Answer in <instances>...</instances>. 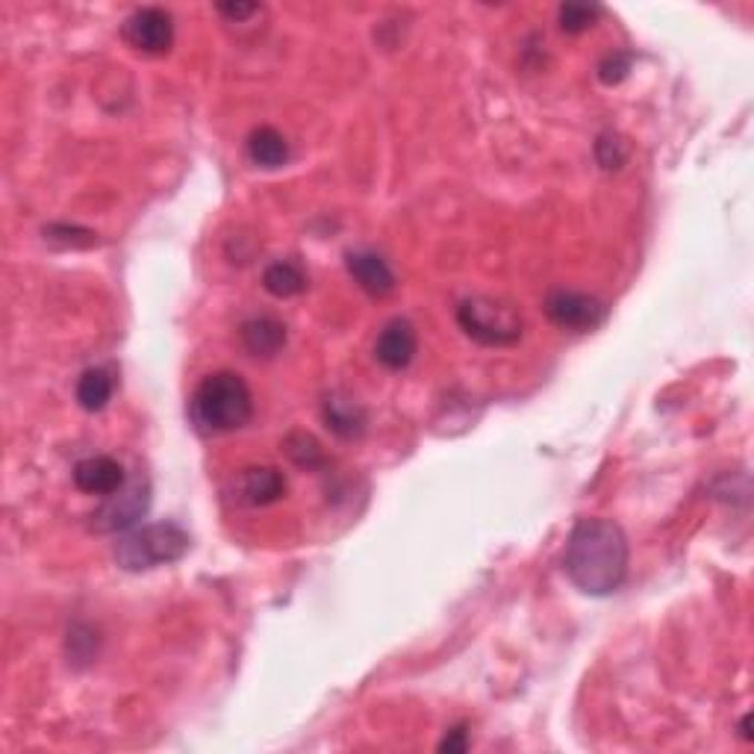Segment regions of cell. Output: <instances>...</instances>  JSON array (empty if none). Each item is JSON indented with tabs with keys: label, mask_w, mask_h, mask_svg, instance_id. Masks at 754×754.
I'll list each match as a JSON object with an SVG mask.
<instances>
[{
	"label": "cell",
	"mask_w": 754,
	"mask_h": 754,
	"mask_svg": "<svg viewBox=\"0 0 754 754\" xmlns=\"http://www.w3.org/2000/svg\"><path fill=\"white\" fill-rule=\"evenodd\" d=\"M192 421L204 434H233L245 428L254 416V395L245 377L236 371L206 375L192 393Z\"/></svg>",
	"instance_id": "2"
},
{
	"label": "cell",
	"mask_w": 754,
	"mask_h": 754,
	"mask_svg": "<svg viewBox=\"0 0 754 754\" xmlns=\"http://www.w3.org/2000/svg\"><path fill=\"white\" fill-rule=\"evenodd\" d=\"M286 451H289V457L295 463L307 466V469H316V466L325 463L322 448H318V442L309 437V434H292V437L286 439Z\"/></svg>",
	"instance_id": "19"
},
{
	"label": "cell",
	"mask_w": 754,
	"mask_h": 754,
	"mask_svg": "<svg viewBox=\"0 0 754 754\" xmlns=\"http://www.w3.org/2000/svg\"><path fill=\"white\" fill-rule=\"evenodd\" d=\"M289 156H292L289 142H286V136L277 133L275 128H257L248 136V160L257 165V169L275 172V169L289 163Z\"/></svg>",
	"instance_id": "14"
},
{
	"label": "cell",
	"mask_w": 754,
	"mask_h": 754,
	"mask_svg": "<svg viewBox=\"0 0 754 754\" xmlns=\"http://www.w3.org/2000/svg\"><path fill=\"white\" fill-rule=\"evenodd\" d=\"M628 71H631V57L628 53H608L599 65V80L604 86H617V83L628 78Z\"/></svg>",
	"instance_id": "20"
},
{
	"label": "cell",
	"mask_w": 754,
	"mask_h": 754,
	"mask_svg": "<svg viewBox=\"0 0 754 754\" xmlns=\"http://www.w3.org/2000/svg\"><path fill=\"white\" fill-rule=\"evenodd\" d=\"M748 725H752V716H743V722H740V731H743V737L752 740V731H748Z\"/></svg>",
	"instance_id": "23"
},
{
	"label": "cell",
	"mask_w": 754,
	"mask_h": 754,
	"mask_svg": "<svg viewBox=\"0 0 754 754\" xmlns=\"http://www.w3.org/2000/svg\"><path fill=\"white\" fill-rule=\"evenodd\" d=\"M151 505V487L145 478H136L133 483H124L119 492H112L98 510L92 513V528L101 533L130 531L133 524L145 516Z\"/></svg>",
	"instance_id": "5"
},
{
	"label": "cell",
	"mask_w": 754,
	"mask_h": 754,
	"mask_svg": "<svg viewBox=\"0 0 754 754\" xmlns=\"http://www.w3.org/2000/svg\"><path fill=\"white\" fill-rule=\"evenodd\" d=\"M263 286L275 298H295V295L307 289V275H304V268L298 263L277 259V263L266 266V272H263Z\"/></svg>",
	"instance_id": "16"
},
{
	"label": "cell",
	"mask_w": 754,
	"mask_h": 754,
	"mask_svg": "<svg viewBox=\"0 0 754 754\" xmlns=\"http://www.w3.org/2000/svg\"><path fill=\"white\" fill-rule=\"evenodd\" d=\"M625 531L610 519H581L566 540L563 569L569 581L587 595H610L628 578Z\"/></svg>",
	"instance_id": "1"
},
{
	"label": "cell",
	"mask_w": 754,
	"mask_h": 754,
	"mask_svg": "<svg viewBox=\"0 0 754 754\" xmlns=\"http://www.w3.org/2000/svg\"><path fill=\"white\" fill-rule=\"evenodd\" d=\"M322 416H325L327 428L343 439H357L366 430V410L354 398H348V395H327Z\"/></svg>",
	"instance_id": "13"
},
{
	"label": "cell",
	"mask_w": 754,
	"mask_h": 754,
	"mask_svg": "<svg viewBox=\"0 0 754 754\" xmlns=\"http://www.w3.org/2000/svg\"><path fill=\"white\" fill-rule=\"evenodd\" d=\"M601 9L599 7H581V3H566L560 7L558 18H560V30L563 33H587L595 21H599Z\"/></svg>",
	"instance_id": "18"
},
{
	"label": "cell",
	"mask_w": 754,
	"mask_h": 754,
	"mask_svg": "<svg viewBox=\"0 0 754 754\" xmlns=\"http://www.w3.org/2000/svg\"><path fill=\"white\" fill-rule=\"evenodd\" d=\"M546 316L563 330H574V334H587L608 318V304L599 300L595 295L572 289H554L546 298Z\"/></svg>",
	"instance_id": "7"
},
{
	"label": "cell",
	"mask_w": 754,
	"mask_h": 754,
	"mask_svg": "<svg viewBox=\"0 0 754 754\" xmlns=\"http://www.w3.org/2000/svg\"><path fill=\"white\" fill-rule=\"evenodd\" d=\"M112 393H115V380H112L110 371L101 369V366L83 371L78 380V389H74L78 404L86 412H101L103 407L112 401Z\"/></svg>",
	"instance_id": "15"
},
{
	"label": "cell",
	"mask_w": 754,
	"mask_h": 754,
	"mask_svg": "<svg viewBox=\"0 0 754 754\" xmlns=\"http://www.w3.org/2000/svg\"><path fill=\"white\" fill-rule=\"evenodd\" d=\"M188 551V533L177 522H151L124 533L115 546V560L128 572H147L177 563Z\"/></svg>",
	"instance_id": "3"
},
{
	"label": "cell",
	"mask_w": 754,
	"mask_h": 754,
	"mask_svg": "<svg viewBox=\"0 0 754 754\" xmlns=\"http://www.w3.org/2000/svg\"><path fill=\"white\" fill-rule=\"evenodd\" d=\"M628 154H631V147H628V142L619 133H601L599 142H595V160L608 172L622 169L628 163Z\"/></svg>",
	"instance_id": "17"
},
{
	"label": "cell",
	"mask_w": 754,
	"mask_h": 754,
	"mask_svg": "<svg viewBox=\"0 0 754 754\" xmlns=\"http://www.w3.org/2000/svg\"><path fill=\"white\" fill-rule=\"evenodd\" d=\"M457 325L463 327L469 339L487 348H507L522 339V316L505 300L483 298V295L460 300Z\"/></svg>",
	"instance_id": "4"
},
{
	"label": "cell",
	"mask_w": 754,
	"mask_h": 754,
	"mask_svg": "<svg viewBox=\"0 0 754 754\" xmlns=\"http://www.w3.org/2000/svg\"><path fill=\"white\" fill-rule=\"evenodd\" d=\"M218 12L231 18V21H245L254 12H259V7L257 3H218Z\"/></svg>",
	"instance_id": "22"
},
{
	"label": "cell",
	"mask_w": 754,
	"mask_h": 754,
	"mask_svg": "<svg viewBox=\"0 0 754 754\" xmlns=\"http://www.w3.org/2000/svg\"><path fill=\"white\" fill-rule=\"evenodd\" d=\"M240 336L251 357L268 360V357L283 351V345H286V325L272 316H254L240 327Z\"/></svg>",
	"instance_id": "11"
},
{
	"label": "cell",
	"mask_w": 754,
	"mask_h": 754,
	"mask_svg": "<svg viewBox=\"0 0 754 754\" xmlns=\"http://www.w3.org/2000/svg\"><path fill=\"white\" fill-rule=\"evenodd\" d=\"M416 351H419V336H416V327H412L407 318H393V322H386L384 330H380V336H377V343H375L377 363L386 366V369L401 371L410 366Z\"/></svg>",
	"instance_id": "8"
},
{
	"label": "cell",
	"mask_w": 754,
	"mask_h": 754,
	"mask_svg": "<svg viewBox=\"0 0 754 754\" xmlns=\"http://www.w3.org/2000/svg\"><path fill=\"white\" fill-rule=\"evenodd\" d=\"M74 478V487L86 496H103L110 498L112 492H119L124 483H128V475H124V466L115 460V457L98 455V457H86L80 460L71 471Z\"/></svg>",
	"instance_id": "9"
},
{
	"label": "cell",
	"mask_w": 754,
	"mask_h": 754,
	"mask_svg": "<svg viewBox=\"0 0 754 754\" xmlns=\"http://www.w3.org/2000/svg\"><path fill=\"white\" fill-rule=\"evenodd\" d=\"M240 492L254 507L275 505L277 498L286 492V478L275 466H254V469L242 471Z\"/></svg>",
	"instance_id": "12"
},
{
	"label": "cell",
	"mask_w": 754,
	"mask_h": 754,
	"mask_svg": "<svg viewBox=\"0 0 754 754\" xmlns=\"http://www.w3.org/2000/svg\"><path fill=\"white\" fill-rule=\"evenodd\" d=\"M469 748V734H466V728L460 725V728H451L446 734V740L439 743V752H448V754H460Z\"/></svg>",
	"instance_id": "21"
},
{
	"label": "cell",
	"mask_w": 754,
	"mask_h": 754,
	"mask_svg": "<svg viewBox=\"0 0 754 754\" xmlns=\"http://www.w3.org/2000/svg\"><path fill=\"white\" fill-rule=\"evenodd\" d=\"M345 266H348V275L354 277V283H357L366 295H371V298H386V295L395 289L393 268H389V263H386L380 254H375V251L366 248L348 251Z\"/></svg>",
	"instance_id": "10"
},
{
	"label": "cell",
	"mask_w": 754,
	"mask_h": 754,
	"mask_svg": "<svg viewBox=\"0 0 754 754\" xmlns=\"http://www.w3.org/2000/svg\"><path fill=\"white\" fill-rule=\"evenodd\" d=\"M121 35L124 42L139 53H147V57H160V53H169L174 44V18L172 12H165L160 7H142L133 9L121 27Z\"/></svg>",
	"instance_id": "6"
}]
</instances>
